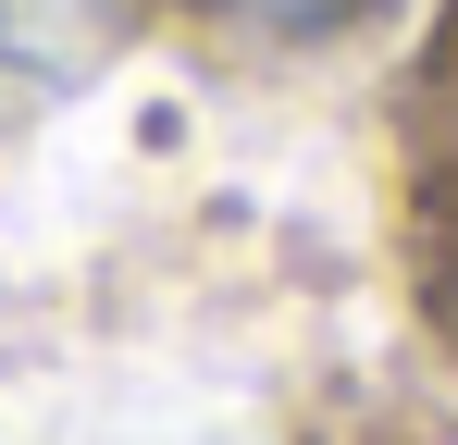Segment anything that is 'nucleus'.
Returning <instances> with one entry per match:
<instances>
[{
  "label": "nucleus",
  "instance_id": "f257e3e1",
  "mask_svg": "<svg viewBox=\"0 0 458 445\" xmlns=\"http://www.w3.org/2000/svg\"><path fill=\"white\" fill-rule=\"evenodd\" d=\"M260 38H347V25H372L384 0H235Z\"/></svg>",
  "mask_w": 458,
  "mask_h": 445
}]
</instances>
